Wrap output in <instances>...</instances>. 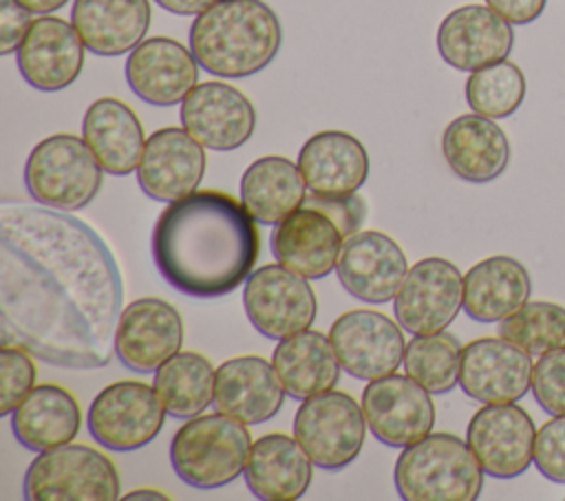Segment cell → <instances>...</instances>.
Listing matches in <instances>:
<instances>
[{"instance_id":"24","label":"cell","mask_w":565,"mask_h":501,"mask_svg":"<svg viewBox=\"0 0 565 501\" xmlns=\"http://www.w3.org/2000/svg\"><path fill=\"white\" fill-rule=\"evenodd\" d=\"M285 386L265 358L238 355L216 366L214 406L245 426L271 419L285 402Z\"/></svg>"},{"instance_id":"16","label":"cell","mask_w":565,"mask_h":501,"mask_svg":"<svg viewBox=\"0 0 565 501\" xmlns=\"http://www.w3.org/2000/svg\"><path fill=\"white\" fill-rule=\"evenodd\" d=\"M181 124L203 148L230 152L254 135L256 110L236 86L203 82L181 102Z\"/></svg>"},{"instance_id":"14","label":"cell","mask_w":565,"mask_h":501,"mask_svg":"<svg viewBox=\"0 0 565 501\" xmlns=\"http://www.w3.org/2000/svg\"><path fill=\"white\" fill-rule=\"evenodd\" d=\"M534 439L532 417L514 402L483 404L466 430V441L483 472L497 479H512L530 468Z\"/></svg>"},{"instance_id":"29","label":"cell","mask_w":565,"mask_h":501,"mask_svg":"<svg viewBox=\"0 0 565 501\" xmlns=\"http://www.w3.org/2000/svg\"><path fill=\"white\" fill-rule=\"evenodd\" d=\"M150 0H75L71 22L84 46L104 57L132 51L150 26Z\"/></svg>"},{"instance_id":"22","label":"cell","mask_w":565,"mask_h":501,"mask_svg":"<svg viewBox=\"0 0 565 501\" xmlns=\"http://www.w3.org/2000/svg\"><path fill=\"white\" fill-rule=\"evenodd\" d=\"M344 241V232L329 214L302 203L274 225L269 247L285 267L309 280H320L338 267Z\"/></svg>"},{"instance_id":"11","label":"cell","mask_w":565,"mask_h":501,"mask_svg":"<svg viewBox=\"0 0 565 501\" xmlns=\"http://www.w3.org/2000/svg\"><path fill=\"white\" fill-rule=\"evenodd\" d=\"M463 307V276L446 258L428 256L408 267L393 313L402 329L413 335L446 331Z\"/></svg>"},{"instance_id":"27","label":"cell","mask_w":565,"mask_h":501,"mask_svg":"<svg viewBox=\"0 0 565 501\" xmlns=\"http://www.w3.org/2000/svg\"><path fill=\"white\" fill-rule=\"evenodd\" d=\"M243 477L252 494L263 501H294L307 492L313 461L296 437L267 433L252 444Z\"/></svg>"},{"instance_id":"6","label":"cell","mask_w":565,"mask_h":501,"mask_svg":"<svg viewBox=\"0 0 565 501\" xmlns=\"http://www.w3.org/2000/svg\"><path fill=\"white\" fill-rule=\"evenodd\" d=\"M104 168L84 141L68 132H57L29 152L24 163V185L40 205L73 212L86 207L99 192Z\"/></svg>"},{"instance_id":"18","label":"cell","mask_w":565,"mask_h":501,"mask_svg":"<svg viewBox=\"0 0 565 501\" xmlns=\"http://www.w3.org/2000/svg\"><path fill=\"white\" fill-rule=\"evenodd\" d=\"M406 271L408 260L402 247L388 234L375 230L347 236L335 267L340 285L369 305L393 300Z\"/></svg>"},{"instance_id":"35","label":"cell","mask_w":565,"mask_h":501,"mask_svg":"<svg viewBox=\"0 0 565 501\" xmlns=\"http://www.w3.org/2000/svg\"><path fill=\"white\" fill-rule=\"evenodd\" d=\"M461 349L459 340L448 331L413 335L406 342L402 364L406 375L419 382L428 393L441 395L459 384Z\"/></svg>"},{"instance_id":"20","label":"cell","mask_w":565,"mask_h":501,"mask_svg":"<svg viewBox=\"0 0 565 501\" xmlns=\"http://www.w3.org/2000/svg\"><path fill=\"white\" fill-rule=\"evenodd\" d=\"M205 172L203 146L177 126L154 130L137 166V181L143 194L172 203L196 192Z\"/></svg>"},{"instance_id":"7","label":"cell","mask_w":565,"mask_h":501,"mask_svg":"<svg viewBox=\"0 0 565 501\" xmlns=\"http://www.w3.org/2000/svg\"><path fill=\"white\" fill-rule=\"evenodd\" d=\"M119 490L113 461L84 444L38 452L22 483V494L29 501H115Z\"/></svg>"},{"instance_id":"8","label":"cell","mask_w":565,"mask_h":501,"mask_svg":"<svg viewBox=\"0 0 565 501\" xmlns=\"http://www.w3.org/2000/svg\"><path fill=\"white\" fill-rule=\"evenodd\" d=\"M366 428L362 404L333 388L302 399L294 417V437L313 466L329 472H338L358 459Z\"/></svg>"},{"instance_id":"45","label":"cell","mask_w":565,"mask_h":501,"mask_svg":"<svg viewBox=\"0 0 565 501\" xmlns=\"http://www.w3.org/2000/svg\"><path fill=\"white\" fill-rule=\"evenodd\" d=\"M15 2H20L31 13H53L62 9L68 0H15Z\"/></svg>"},{"instance_id":"36","label":"cell","mask_w":565,"mask_h":501,"mask_svg":"<svg viewBox=\"0 0 565 501\" xmlns=\"http://www.w3.org/2000/svg\"><path fill=\"white\" fill-rule=\"evenodd\" d=\"M525 75L508 60L472 71L466 82V102L472 113L490 119L510 117L525 99Z\"/></svg>"},{"instance_id":"41","label":"cell","mask_w":565,"mask_h":501,"mask_svg":"<svg viewBox=\"0 0 565 501\" xmlns=\"http://www.w3.org/2000/svg\"><path fill=\"white\" fill-rule=\"evenodd\" d=\"M305 205L318 207L324 214H329L340 230L344 232V236H351L355 232H360V225L364 221L366 214V205L364 201L355 194H347V196H318V194H307Z\"/></svg>"},{"instance_id":"13","label":"cell","mask_w":565,"mask_h":501,"mask_svg":"<svg viewBox=\"0 0 565 501\" xmlns=\"http://www.w3.org/2000/svg\"><path fill=\"white\" fill-rule=\"evenodd\" d=\"M335 355L351 377L377 380L395 373L404 362V333L399 322L373 309L340 313L329 329Z\"/></svg>"},{"instance_id":"37","label":"cell","mask_w":565,"mask_h":501,"mask_svg":"<svg viewBox=\"0 0 565 501\" xmlns=\"http://www.w3.org/2000/svg\"><path fill=\"white\" fill-rule=\"evenodd\" d=\"M499 335L536 358L565 349V307L527 300L519 311L499 322Z\"/></svg>"},{"instance_id":"5","label":"cell","mask_w":565,"mask_h":501,"mask_svg":"<svg viewBox=\"0 0 565 501\" xmlns=\"http://www.w3.org/2000/svg\"><path fill=\"white\" fill-rule=\"evenodd\" d=\"M252 435L245 424L216 411L190 417L170 441L177 477L199 490L223 488L243 475Z\"/></svg>"},{"instance_id":"17","label":"cell","mask_w":565,"mask_h":501,"mask_svg":"<svg viewBox=\"0 0 565 501\" xmlns=\"http://www.w3.org/2000/svg\"><path fill=\"white\" fill-rule=\"evenodd\" d=\"M183 320L161 298H137L121 309L115 329V353L135 373H154L168 358L179 353Z\"/></svg>"},{"instance_id":"12","label":"cell","mask_w":565,"mask_h":501,"mask_svg":"<svg viewBox=\"0 0 565 501\" xmlns=\"http://www.w3.org/2000/svg\"><path fill=\"white\" fill-rule=\"evenodd\" d=\"M411 375H384L362 391V413L371 435L391 446L406 448L424 439L435 424V404Z\"/></svg>"},{"instance_id":"34","label":"cell","mask_w":565,"mask_h":501,"mask_svg":"<svg viewBox=\"0 0 565 501\" xmlns=\"http://www.w3.org/2000/svg\"><path fill=\"white\" fill-rule=\"evenodd\" d=\"M216 369L194 351H179L168 358L157 371L152 386L157 388L168 415L190 419L201 415L214 402Z\"/></svg>"},{"instance_id":"10","label":"cell","mask_w":565,"mask_h":501,"mask_svg":"<svg viewBox=\"0 0 565 501\" xmlns=\"http://www.w3.org/2000/svg\"><path fill=\"white\" fill-rule=\"evenodd\" d=\"M243 307L252 327L271 340L309 329L318 311L309 278L282 263L263 265L247 276Z\"/></svg>"},{"instance_id":"46","label":"cell","mask_w":565,"mask_h":501,"mask_svg":"<svg viewBox=\"0 0 565 501\" xmlns=\"http://www.w3.org/2000/svg\"><path fill=\"white\" fill-rule=\"evenodd\" d=\"M126 499H168V494L159 492V490H152V488H137L132 492L126 494Z\"/></svg>"},{"instance_id":"44","label":"cell","mask_w":565,"mask_h":501,"mask_svg":"<svg viewBox=\"0 0 565 501\" xmlns=\"http://www.w3.org/2000/svg\"><path fill=\"white\" fill-rule=\"evenodd\" d=\"M154 2L174 15H199L223 0H154Z\"/></svg>"},{"instance_id":"2","label":"cell","mask_w":565,"mask_h":501,"mask_svg":"<svg viewBox=\"0 0 565 501\" xmlns=\"http://www.w3.org/2000/svg\"><path fill=\"white\" fill-rule=\"evenodd\" d=\"M258 252L256 218L243 201L218 190H196L172 201L152 230V258L161 278L192 298L232 294L252 274Z\"/></svg>"},{"instance_id":"4","label":"cell","mask_w":565,"mask_h":501,"mask_svg":"<svg viewBox=\"0 0 565 501\" xmlns=\"http://www.w3.org/2000/svg\"><path fill=\"white\" fill-rule=\"evenodd\" d=\"M393 481L404 501H475L481 494L483 468L468 441L450 433H428L402 450Z\"/></svg>"},{"instance_id":"33","label":"cell","mask_w":565,"mask_h":501,"mask_svg":"<svg viewBox=\"0 0 565 501\" xmlns=\"http://www.w3.org/2000/svg\"><path fill=\"white\" fill-rule=\"evenodd\" d=\"M307 199V183L287 157L267 154L247 166L241 177V201L256 223L278 225Z\"/></svg>"},{"instance_id":"31","label":"cell","mask_w":565,"mask_h":501,"mask_svg":"<svg viewBox=\"0 0 565 501\" xmlns=\"http://www.w3.org/2000/svg\"><path fill=\"white\" fill-rule=\"evenodd\" d=\"M9 417L15 439L33 452L71 444L82 424L77 399L51 382L33 386Z\"/></svg>"},{"instance_id":"30","label":"cell","mask_w":565,"mask_h":501,"mask_svg":"<svg viewBox=\"0 0 565 501\" xmlns=\"http://www.w3.org/2000/svg\"><path fill=\"white\" fill-rule=\"evenodd\" d=\"M532 294V280L521 260L490 256L463 276V311L477 322H501L519 311Z\"/></svg>"},{"instance_id":"19","label":"cell","mask_w":565,"mask_h":501,"mask_svg":"<svg viewBox=\"0 0 565 501\" xmlns=\"http://www.w3.org/2000/svg\"><path fill=\"white\" fill-rule=\"evenodd\" d=\"M84 49L73 22L44 13L31 22L15 51L18 71L35 90L55 93L68 88L79 77Z\"/></svg>"},{"instance_id":"32","label":"cell","mask_w":565,"mask_h":501,"mask_svg":"<svg viewBox=\"0 0 565 501\" xmlns=\"http://www.w3.org/2000/svg\"><path fill=\"white\" fill-rule=\"evenodd\" d=\"M271 364L287 395L294 399H307L331 391L342 371L331 338L311 329L278 340L271 353Z\"/></svg>"},{"instance_id":"26","label":"cell","mask_w":565,"mask_h":501,"mask_svg":"<svg viewBox=\"0 0 565 501\" xmlns=\"http://www.w3.org/2000/svg\"><path fill=\"white\" fill-rule=\"evenodd\" d=\"M441 154L459 179L488 183L510 163V141L494 119L479 113L455 117L441 135Z\"/></svg>"},{"instance_id":"9","label":"cell","mask_w":565,"mask_h":501,"mask_svg":"<svg viewBox=\"0 0 565 501\" xmlns=\"http://www.w3.org/2000/svg\"><path fill=\"white\" fill-rule=\"evenodd\" d=\"M166 406L154 386L137 380L113 382L88 406L90 437L115 452H132L148 446L163 428Z\"/></svg>"},{"instance_id":"23","label":"cell","mask_w":565,"mask_h":501,"mask_svg":"<svg viewBox=\"0 0 565 501\" xmlns=\"http://www.w3.org/2000/svg\"><path fill=\"white\" fill-rule=\"evenodd\" d=\"M126 82L146 104L174 106L199 82V62L192 49L172 38H148L126 60Z\"/></svg>"},{"instance_id":"1","label":"cell","mask_w":565,"mask_h":501,"mask_svg":"<svg viewBox=\"0 0 565 501\" xmlns=\"http://www.w3.org/2000/svg\"><path fill=\"white\" fill-rule=\"evenodd\" d=\"M38 205L0 207L2 344L62 369L106 366L124 296L115 256L84 221Z\"/></svg>"},{"instance_id":"25","label":"cell","mask_w":565,"mask_h":501,"mask_svg":"<svg viewBox=\"0 0 565 501\" xmlns=\"http://www.w3.org/2000/svg\"><path fill=\"white\" fill-rule=\"evenodd\" d=\"M298 168L311 194L347 196L364 185L369 177V154L362 141L351 132L322 130L302 143Z\"/></svg>"},{"instance_id":"21","label":"cell","mask_w":565,"mask_h":501,"mask_svg":"<svg viewBox=\"0 0 565 501\" xmlns=\"http://www.w3.org/2000/svg\"><path fill=\"white\" fill-rule=\"evenodd\" d=\"M514 31L488 4H463L450 11L437 29V51L457 71H479L508 57Z\"/></svg>"},{"instance_id":"39","label":"cell","mask_w":565,"mask_h":501,"mask_svg":"<svg viewBox=\"0 0 565 501\" xmlns=\"http://www.w3.org/2000/svg\"><path fill=\"white\" fill-rule=\"evenodd\" d=\"M532 393L545 413L565 415V349L550 351L534 362Z\"/></svg>"},{"instance_id":"15","label":"cell","mask_w":565,"mask_h":501,"mask_svg":"<svg viewBox=\"0 0 565 501\" xmlns=\"http://www.w3.org/2000/svg\"><path fill=\"white\" fill-rule=\"evenodd\" d=\"M532 355L505 338H479L461 349L459 386L481 404L519 402L532 388Z\"/></svg>"},{"instance_id":"43","label":"cell","mask_w":565,"mask_h":501,"mask_svg":"<svg viewBox=\"0 0 565 501\" xmlns=\"http://www.w3.org/2000/svg\"><path fill=\"white\" fill-rule=\"evenodd\" d=\"M545 2L547 0H486V4L510 24L534 22L543 13Z\"/></svg>"},{"instance_id":"3","label":"cell","mask_w":565,"mask_h":501,"mask_svg":"<svg viewBox=\"0 0 565 501\" xmlns=\"http://www.w3.org/2000/svg\"><path fill=\"white\" fill-rule=\"evenodd\" d=\"M280 44V20L263 0H223L199 13L190 26V49L199 66L230 79L260 73Z\"/></svg>"},{"instance_id":"28","label":"cell","mask_w":565,"mask_h":501,"mask_svg":"<svg viewBox=\"0 0 565 501\" xmlns=\"http://www.w3.org/2000/svg\"><path fill=\"white\" fill-rule=\"evenodd\" d=\"M82 137L104 172L115 177L137 170L148 141L135 110L117 97H99L86 108Z\"/></svg>"},{"instance_id":"40","label":"cell","mask_w":565,"mask_h":501,"mask_svg":"<svg viewBox=\"0 0 565 501\" xmlns=\"http://www.w3.org/2000/svg\"><path fill=\"white\" fill-rule=\"evenodd\" d=\"M534 463L543 477L565 483V415L545 422L534 439Z\"/></svg>"},{"instance_id":"42","label":"cell","mask_w":565,"mask_h":501,"mask_svg":"<svg viewBox=\"0 0 565 501\" xmlns=\"http://www.w3.org/2000/svg\"><path fill=\"white\" fill-rule=\"evenodd\" d=\"M31 11L15 0H0V53H15L31 29Z\"/></svg>"},{"instance_id":"38","label":"cell","mask_w":565,"mask_h":501,"mask_svg":"<svg viewBox=\"0 0 565 501\" xmlns=\"http://www.w3.org/2000/svg\"><path fill=\"white\" fill-rule=\"evenodd\" d=\"M38 377L31 353L20 344H2L0 349V415L9 417L29 395Z\"/></svg>"}]
</instances>
